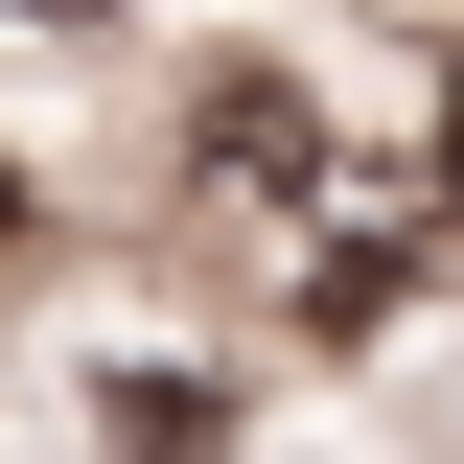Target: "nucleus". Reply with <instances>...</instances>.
Listing matches in <instances>:
<instances>
[{
	"label": "nucleus",
	"instance_id": "nucleus-1",
	"mask_svg": "<svg viewBox=\"0 0 464 464\" xmlns=\"http://www.w3.org/2000/svg\"><path fill=\"white\" fill-rule=\"evenodd\" d=\"M116 464H232V395H209V372H116Z\"/></svg>",
	"mask_w": 464,
	"mask_h": 464
},
{
	"label": "nucleus",
	"instance_id": "nucleus-2",
	"mask_svg": "<svg viewBox=\"0 0 464 464\" xmlns=\"http://www.w3.org/2000/svg\"><path fill=\"white\" fill-rule=\"evenodd\" d=\"M418 209L464 232V47H441V93H418Z\"/></svg>",
	"mask_w": 464,
	"mask_h": 464
},
{
	"label": "nucleus",
	"instance_id": "nucleus-3",
	"mask_svg": "<svg viewBox=\"0 0 464 464\" xmlns=\"http://www.w3.org/2000/svg\"><path fill=\"white\" fill-rule=\"evenodd\" d=\"M0 232H24V140H0Z\"/></svg>",
	"mask_w": 464,
	"mask_h": 464
},
{
	"label": "nucleus",
	"instance_id": "nucleus-4",
	"mask_svg": "<svg viewBox=\"0 0 464 464\" xmlns=\"http://www.w3.org/2000/svg\"><path fill=\"white\" fill-rule=\"evenodd\" d=\"M47 24H116V0H47Z\"/></svg>",
	"mask_w": 464,
	"mask_h": 464
}]
</instances>
